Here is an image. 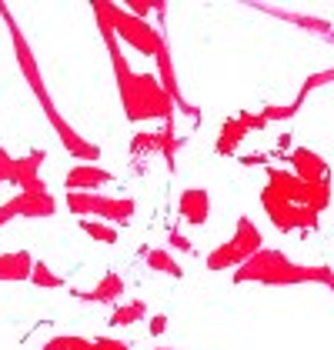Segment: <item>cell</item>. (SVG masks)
Wrapping results in <instances>:
<instances>
[{
  "label": "cell",
  "mask_w": 334,
  "mask_h": 350,
  "mask_svg": "<svg viewBox=\"0 0 334 350\" xmlns=\"http://www.w3.org/2000/svg\"><path fill=\"white\" fill-rule=\"evenodd\" d=\"M101 30L107 37V47H111V60L114 70H117V87H120V100H124V113L131 124L140 120H164V127H174V100L164 90V83L151 74H134L127 67V60L120 54L117 40H114L111 27L101 21Z\"/></svg>",
  "instance_id": "obj_1"
},
{
  "label": "cell",
  "mask_w": 334,
  "mask_h": 350,
  "mask_svg": "<svg viewBox=\"0 0 334 350\" xmlns=\"http://www.w3.org/2000/svg\"><path fill=\"white\" fill-rule=\"evenodd\" d=\"M237 284H264V287H287V284H324L334 291V270L328 267H298L281 250H261L234 273Z\"/></svg>",
  "instance_id": "obj_2"
},
{
  "label": "cell",
  "mask_w": 334,
  "mask_h": 350,
  "mask_svg": "<svg viewBox=\"0 0 334 350\" xmlns=\"http://www.w3.org/2000/svg\"><path fill=\"white\" fill-rule=\"evenodd\" d=\"M94 10H97V17H101L107 27L117 30L134 51H140V54H147V57L161 54L164 37L151 27L147 21H140V17H134V14H127V7H120V3H97Z\"/></svg>",
  "instance_id": "obj_3"
},
{
  "label": "cell",
  "mask_w": 334,
  "mask_h": 350,
  "mask_svg": "<svg viewBox=\"0 0 334 350\" xmlns=\"http://www.w3.org/2000/svg\"><path fill=\"white\" fill-rule=\"evenodd\" d=\"M261 230L254 227V220L237 217L234 237L227 243H221L218 250L207 254V270H227V267H244L254 254H261Z\"/></svg>",
  "instance_id": "obj_4"
},
{
  "label": "cell",
  "mask_w": 334,
  "mask_h": 350,
  "mask_svg": "<svg viewBox=\"0 0 334 350\" xmlns=\"http://www.w3.org/2000/svg\"><path fill=\"white\" fill-rule=\"evenodd\" d=\"M67 207L77 217H90V220H107V224H127L134 217V200L131 197H97V193H67Z\"/></svg>",
  "instance_id": "obj_5"
},
{
  "label": "cell",
  "mask_w": 334,
  "mask_h": 350,
  "mask_svg": "<svg viewBox=\"0 0 334 350\" xmlns=\"http://www.w3.org/2000/svg\"><path fill=\"white\" fill-rule=\"evenodd\" d=\"M54 214V197L47 190H21L10 204L0 207V224L14 217H51Z\"/></svg>",
  "instance_id": "obj_6"
},
{
  "label": "cell",
  "mask_w": 334,
  "mask_h": 350,
  "mask_svg": "<svg viewBox=\"0 0 334 350\" xmlns=\"http://www.w3.org/2000/svg\"><path fill=\"white\" fill-rule=\"evenodd\" d=\"M264 127H268V120H264L261 113H241V117H231V120L221 127V137H218V154H221V157H231V154L237 150V144L244 140L248 131H264Z\"/></svg>",
  "instance_id": "obj_7"
},
{
  "label": "cell",
  "mask_w": 334,
  "mask_h": 350,
  "mask_svg": "<svg viewBox=\"0 0 334 350\" xmlns=\"http://www.w3.org/2000/svg\"><path fill=\"white\" fill-rule=\"evenodd\" d=\"M287 161H291L294 174H298L305 184H324V180L331 177V167L321 161L314 150H307V147H298V150H294Z\"/></svg>",
  "instance_id": "obj_8"
},
{
  "label": "cell",
  "mask_w": 334,
  "mask_h": 350,
  "mask_svg": "<svg viewBox=\"0 0 334 350\" xmlns=\"http://www.w3.org/2000/svg\"><path fill=\"white\" fill-rule=\"evenodd\" d=\"M177 211L181 217L188 220V224H194V227H204L207 224V217H211V193L204 187H191L181 193V200H177Z\"/></svg>",
  "instance_id": "obj_9"
},
{
  "label": "cell",
  "mask_w": 334,
  "mask_h": 350,
  "mask_svg": "<svg viewBox=\"0 0 334 350\" xmlns=\"http://www.w3.org/2000/svg\"><path fill=\"white\" fill-rule=\"evenodd\" d=\"M111 180H114V174L101 170V167H74L64 184H67V193H94L97 187H104Z\"/></svg>",
  "instance_id": "obj_10"
},
{
  "label": "cell",
  "mask_w": 334,
  "mask_h": 350,
  "mask_svg": "<svg viewBox=\"0 0 334 350\" xmlns=\"http://www.w3.org/2000/svg\"><path fill=\"white\" fill-rule=\"evenodd\" d=\"M44 110L51 113V120H54V131L60 134V140L67 144V150H70L74 157H81V161H97V157H101V150H97L94 144H87V140H81V137L74 134V131H70V127H67V124H64V120L57 117L54 104H44Z\"/></svg>",
  "instance_id": "obj_11"
},
{
  "label": "cell",
  "mask_w": 334,
  "mask_h": 350,
  "mask_svg": "<svg viewBox=\"0 0 334 350\" xmlns=\"http://www.w3.org/2000/svg\"><path fill=\"white\" fill-rule=\"evenodd\" d=\"M44 350H131L124 340H111V337H54Z\"/></svg>",
  "instance_id": "obj_12"
},
{
  "label": "cell",
  "mask_w": 334,
  "mask_h": 350,
  "mask_svg": "<svg viewBox=\"0 0 334 350\" xmlns=\"http://www.w3.org/2000/svg\"><path fill=\"white\" fill-rule=\"evenodd\" d=\"M34 257L27 250H17V254H3L0 257V280H30L34 273Z\"/></svg>",
  "instance_id": "obj_13"
},
{
  "label": "cell",
  "mask_w": 334,
  "mask_h": 350,
  "mask_svg": "<svg viewBox=\"0 0 334 350\" xmlns=\"http://www.w3.org/2000/svg\"><path fill=\"white\" fill-rule=\"evenodd\" d=\"M124 291H127V287H124V280H120L117 273H104L101 284H97V291H87V294L77 291V297H81V300H90V304H114L117 297H124Z\"/></svg>",
  "instance_id": "obj_14"
},
{
  "label": "cell",
  "mask_w": 334,
  "mask_h": 350,
  "mask_svg": "<svg viewBox=\"0 0 334 350\" xmlns=\"http://www.w3.org/2000/svg\"><path fill=\"white\" fill-rule=\"evenodd\" d=\"M14 40H17V57H21V64H24V70H27V81L30 87L37 90V97H40V104H51V97H47V90H44V83H40V74H37V64L30 60V51L27 44H24V37L14 30Z\"/></svg>",
  "instance_id": "obj_15"
},
{
  "label": "cell",
  "mask_w": 334,
  "mask_h": 350,
  "mask_svg": "<svg viewBox=\"0 0 334 350\" xmlns=\"http://www.w3.org/2000/svg\"><path fill=\"white\" fill-rule=\"evenodd\" d=\"M144 257H147V267L157 270V273H170V277H181L184 270L181 264L167 254V250H157V247H144Z\"/></svg>",
  "instance_id": "obj_16"
},
{
  "label": "cell",
  "mask_w": 334,
  "mask_h": 350,
  "mask_svg": "<svg viewBox=\"0 0 334 350\" xmlns=\"http://www.w3.org/2000/svg\"><path fill=\"white\" fill-rule=\"evenodd\" d=\"M81 227H84V234H87L90 241L117 243V227H114V224H107V220H90V217H84Z\"/></svg>",
  "instance_id": "obj_17"
},
{
  "label": "cell",
  "mask_w": 334,
  "mask_h": 350,
  "mask_svg": "<svg viewBox=\"0 0 334 350\" xmlns=\"http://www.w3.org/2000/svg\"><path fill=\"white\" fill-rule=\"evenodd\" d=\"M144 314H147L144 300H134V304H127V307H117V310L111 314V323L114 327H131V323L144 321Z\"/></svg>",
  "instance_id": "obj_18"
},
{
  "label": "cell",
  "mask_w": 334,
  "mask_h": 350,
  "mask_svg": "<svg viewBox=\"0 0 334 350\" xmlns=\"http://www.w3.org/2000/svg\"><path fill=\"white\" fill-rule=\"evenodd\" d=\"M30 280H34V287H64V280H60L57 273H51L44 260H37V264H34V273H30Z\"/></svg>",
  "instance_id": "obj_19"
},
{
  "label": "cell",
  "mask_w": 334,
  "mask_h": 350,
  "mask_svg": "<svg viewBox=\"0 0 334 350\" xmlns=\"http://www.w3.org/2000/svg\"><path fill=\"white\" fill-rule=\"evenodd\" d=\"M298 107H301L298 100H294L291 107H264V110H261V117H264L268 124H271V120H291V117L298 113Z\"/></svg>",
  "instance_id": "obj_20"
},
{
  "label": "cell",
  "mask_w": 334,
  "mask_h": 350,
  "mask_svg": "<svg viewBox=\"0 0 334 350\" xmlns=\"http://www.w3.org/2000/svg\"><path fill=\"white\" fill-rule=\"evenodd\" d=\"M328 81H334V67H331V70H324V74H318V77H307L305 90H301V97H298V104L305 100V94H307V90H314V87H321V83H328Z\"/></svg>",
  "instance_id": "obj_21"
},
{
  "label": "cell",
  "mask_w": 334,
  "mask_h": 350,
  "mask_svg": "<svg viewBox=\"0 0 334 350\" xmlns=\"http://www.w3.org/2000/svg\"><path fill=\"white\" fill-rule=\"evenodd\" d=\"M164 327H167V317H154V321H151V334H154V337H161V334H164Z\"/></svg>",
  "instance_id": "obj_22"
},
{
  "label": "cell",
  "mask_w": 334,
  "mask_h": 350,
  "mask_svg": "<svg viewBox=\"0 0 334 350\" xmlns=\"http://www.w3.org/2000/svg\"><path fill=\"white\" fill-rule=\"evenodd\" d=\"M170 243H174V247H177V250H191V243L184 241V237H181V234H177V230H170Z\"/></svg>",
  "instance_id": "obj_23"
}]
</instances>
